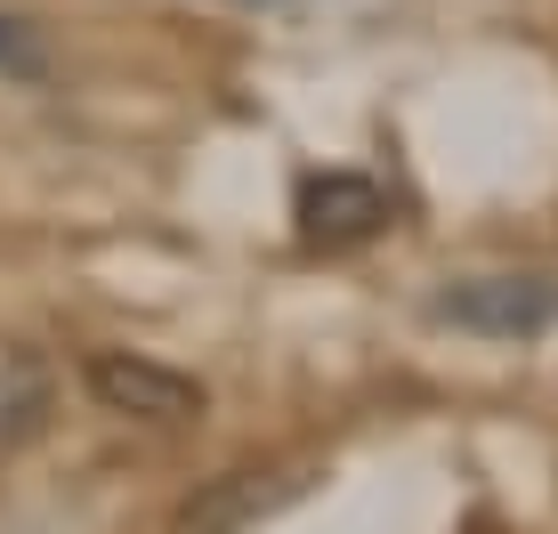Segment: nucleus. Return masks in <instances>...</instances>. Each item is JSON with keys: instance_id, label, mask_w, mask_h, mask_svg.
I'll return each instance as SVG.
<instances>
[{"instance_id": "2", "label": "nucleus", "mask_w": 558, "mask_h": 534, "mask_svg": "<svg viewBox=\"0 0 558 534\" xmlns=\"http://www.w3.org/2000/svg\"><path fill=\"white\" fill-rule=\"evenodd\" d=\"M82 380H89V397H98L106 413L146 422V429H186V422H203V405H210L203 380L154 365V356H130V349H98L82 365Z\"/></svg>"}, {"instance_id": "5", "label": "nucleus", "mask_w": 558, "mask_h": 534, "mask_svg": "<svg viewBox=\"0 0 558 534\" xmlns=\"http://www.w3.org/2000/svg\"><path fill=\"white\" fill-rule=\"evenodd\" d=\"M57 413V365L33 340H0V462L25 453Z\"/></svg>"}, {"instance_id": "4", "label": "nucleus", "mask_w": 558, "mask_h": 534, "mask_svg": "<svg viewBox=\"0 0 558 534\" xmlns=\"http://www.w3.org/2000/svg\"><path fill=\"white\" fill-rule=\"evenodd\" d=\"M397 219L389 186L364 170H307L300 179V243L307 252H356Z\"/></svg>"}, {"instance_id": "6", "label": "nucleus", "mask_w": 558, "mask_h": 534, "mask_svg": "<svg viewBox=\"0 0 558 534\" xmlns=\"http://www.w3.org/2000/svg\"><path fill=\"white\" fill-rule=\"evenodd\" d=\"M0 82H25V89L49 82V49L25 16H0Z\"/></svg>"}, {"instance_id": "1", "label": "nucleus", "mask_w": 558, "mask_h": 534, "mask_svg": "<svg viewBox=\"0 0 558 534\" xmlns=\"http://www.w3.org/2000/svg\"><path fill=\"white\" fill-rule=\"evenodd\" d=\"M429 316L477 340H534L558 324V276L543 267H486V276H446L429 292Z\"/></svg>"}, {"instance_id": "3", "label": "nucleus", "mask_w": 558, "mask_h": 534, "mask_svg": "<svg viewBox=\"0 0 558 534\" xmlns=\"http://www.w3.org/2000/svg\"><path fill=\"white\" fill-rule=\"evenodd\" d=\"M307 486H316V462H243V470H219V478L179 510V534H252L259 519L292 510Z\"/></svg>"}]
</instances>
